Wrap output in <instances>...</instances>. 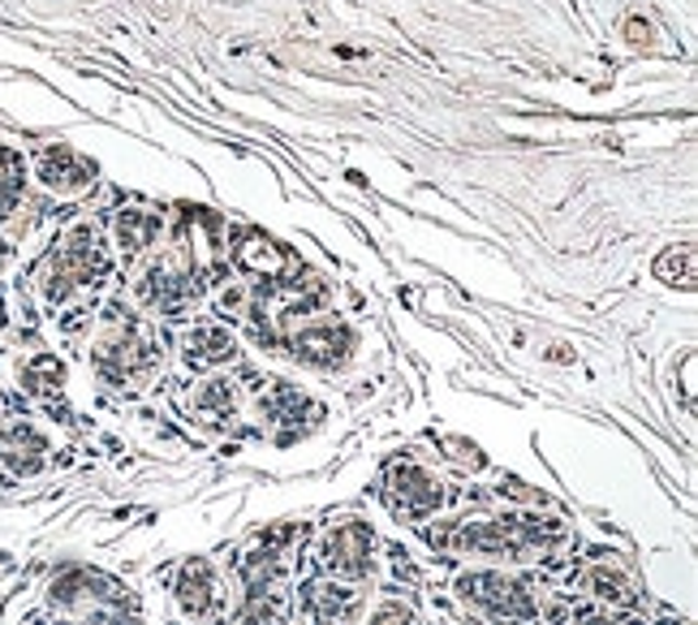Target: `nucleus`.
Instances as JSON below:
<instances>
[{
    "mask_svg": "<svg viewBox=\"0 0 698 625\" xmlns=\"http://www.w3.org/2000/svg\"><path fill=\"white\" fill-rule=\"evenodd\" d=\"M458 587H462L465 600H474L479 609H487L496 617H526V613H534L526 587L514 582V578H505V573H465Z\"/></svg>",
    "mask_w": 698,
    "mask_h": 625,
    "instance_id": "obj_1",
    "label": "nucleus"
},
{
    "mask_svg": "<svg viewBox=\"0 0 698 625\" xmlns=\"http://www.w3.org/2000/svg\"><path fill=\"white\" fill-rule=\"evenodd\" d=\"M328 569L341 573V578H362L371 569V531L362 522H346L333 531L328 539Z\"/></svg>",
    "mask_w": 698,
    "mask_h": 625,
    "instance_id": "obj_2",
    "label": "nucleus"
},
{
    "mask_svg": "<svg viewBox=\"0 0 698 625\" xmlns=\"http://www.w3.org/2000/svg\"><path fill=\"white\" fill-rule=\"evenodd\" d=\"M40 181L48 186V190H57V194H74V190H87L91 181H95V165H87L78 152H69V147H48V152H40Z\"/></svg>",
    "mask_w": 698,
    "mask_h": 625,
    "instance_id": "obj_3",
    "label": "nucleus"
},
{
    "mask_svg": "<svg viewBox=\"0 0 698 625\" xmlns=\"http://www.w3.org/2000/svg\"><path fill=\"white\" fill-rule=\"evenodd\" d=\"M349 328L341 324H319V328H306L302 337H293V354L302 358V362H311V367H337L341 358L349 354Z\"/></svg>",
    "mask_w": 698,
    "mask_h": 625,
    "instance_id": "obj_4",
    "label": "nucleus"
},
{
    "mask_svg": "<svg viewBox=\"0 0 698 625\" xmlns=\"http://www.w3.org/2000/svg\"><path fill=\"white\" fill-rule=\"evenodd\" d=\"M237 358V342L225 328H194L185 337V362L190 367H225Z\"/></svg>",
    "mask_w": 698,
    "mask_h": 625,
    "instance_id": "obj_5",
    "label": "nucleus"
},
{
    "mask_svg": "<svg viewBox=\"0 0 698 625\" xmlns=\"http://www.w3.org/2000/svg\"><path fill=\"white\" fill-rule=\"evenodd\" d=\"M393 483H397V501H402V510L409 517H423V513H431L440 505V488L418 470V466H402L397 475H393Z\"/></svg>",
    "mask_w": 698,
    "mask_h": 625,
    "instance_id": "obj_6",
    "label": "nucleus"
},
{
    "mask_svg": "<svg viewBox=\"0 0 698 625\" xmlns=\"http://www.w3.org/2000/svg\"><path fill=\"white\" fill-rule=\"evenodd\" d=\"M177 595H181V609L190 617H207L212 613V566L207 561H190L185 573H181Z\"/></svg>",
    "mask_w": 698,
    "mask_h": 625,
    "instance_id": "obj_7",
    "label": "nucleus"
},
{
    "mask_svg": "<svg viewBox=\"0 0 698 625\" xmlns=\"http://www.w3.org/2000/svg\"><path fill=\"white\" fill-rule=\"evenodd\" d=\"M156 237H160V216H151V212H121L116 216V246L125 255H138Z\"/></svg>",
    "mask_w": 698,
    "mask_h": 625,
    "instance_id": "obj_8",
    "label": "nucleus"
},
{
    "mask_svg": "<svg viewBox=\"0 0 698 625\" xmlns=\"http://www.w3.org/2000/svg\"><path fill=\"white\" fill-rule=\"evenodd\" d=\"M233 259L246 268V272H281L285 268V255H281V246H272L268 237H259V233H246L241 237V246L233 250Z\"/></svg>",
    "mask_w": 698,
    "mask_h": 625,
    "instance_id": "obj_9",
    "label": "nucleus"
},
{
    "mask_svg": "<svg viewBox=\"0 0 698 625\" xmlns=\"http://www.w3.org/2000/svg\"><path fill=\"white\" fill-rule=\"evenodd\" d=\"M655 277L664 284H682L695 289V246H673L655 259Z\"/></svg>",
    "mask_w": 698,
    "mask_h": 625,
    "instance_id": "obj_10",
    "label": "nucleus"
},
{
    "mask_svg": "<svg viewBox=\"0 0 698 625\" xmlns=\"http://www.w3.org/2000/svg\"><path fill=\"white\" fill-rule=\"evenodd\" d=\"M194 405H199V410H221V414H229L233 410V384L229 380H207V384L199 389Z\"/></svg>",
    "mask_w": 698,
    "mask_h": 625,
    "instance_id": "obj_11",
    "label": "nucleus"
},
{
    "mask_svg": "<svg viewBox=\"0 0 698 625\" xmlns=\"http://www.w3.org/2000/svg\"><path fill=\"white\" fill-rule=\"evenodd\" d=\"M590 591H595L599 600H630L626 578H621V573H612V569H595V573H590Z\"/></svg>",
    "mask_w": 698,
    "mask_h": 625,
    "instance_id": "obj_12",
    "label": "nucleus"
},
{
    "mask_svg": "<svg viewBox=\"0 0 698 625\" xmlns=\"http://www.w3.org/2000/svg\"><path fill=\"white\" fill-rule=\"evenodd\" d=\"M371 625H418V617L409 609H402V604H384V609H375Z\"/></svg>",
    "mask_w": 698,
    "mask_h": 625,
    "instance_id": "obj_13",
    "label": "nucleus"
},
{
    "mask_svg": "<svg viewBox=\"0 0 698 625\" xmlns=\"http://www.w3.org/2000/svg\"><path fill=\"white\" fill-rule=\"evenodd\" d=\"M626 35H630V44H642V40H646V22L630 18V22H626Z\"/></svg>",
    "mask_w": 698,
    "mask_h": 625,
    "instance_id": "obj_14",
    "label": "nucleus"
},
{
    "mask_svg": "<svg viewBox=\"0 0 698 625\" xmlns=\"http://www.w3.org/2000/svg\"><path fill=\"white\" fill-rule=\"evenodd\" d=\"M621 625H646V622H639V617H634V622H621Z\"/></svg>",
    "mask_w": 698,
    "mask_h": 625,
    "instance_id": "obj_15",
    "label": "nucleus"
},
{
    "mask_svg": "<svg viewBox=\"0 0 698 625\" xmlns=\"http://www.w3.org/2000/svg\"><path fill=\"white\" fill-rule=\"evenodd\" d=\"M586 625H604V622H586Z\"/></svg>",
    "mask_w": 698,
    "mask_h": 625,
    "instance_id": "obj_16",
    "label": "nucleus"
}]
</instances>
